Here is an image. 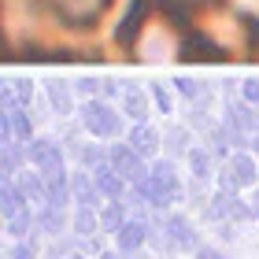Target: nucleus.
I'll use <instances>...</instances> for the list:
<instances>
[{
    "label": "nucleus",
    "instance_id": "obj_1",
    "mask_svg": "<svg viewBox=\"0 0 259 259\" xmlns=\"http://www.w3.org/2000/svg\"><path fill=\"white\" fill-rule=\"evenodd\" d=\"M56 8L67 22H93L108 8V0H56Z\"/></svg>",
    "mask_w": 259,
    "mask_h": 259
},
{
    "label": "nucleus",
    "instance_id": "obj_2",
    "mask_svg": "<svg viewBox=\"0 0 259 259\" xmlns=\"http://www.w3.org/2000/svg\"><path fill=\"white\" fill-rule=\"evenodd\" d=\"M148 15V0H134V8L126 11V19H122V26H119V41L126 45H134V37H137V30H141V19Z\"/></svg>",
    "mask_w": 259,
    "mask_h": 259
},
{
    "label": "nucleus",
    "instance_id": "obj_3",
    "mask_svg": "<svg viewBox=\"0 0 259 259\" xmlns=\"http://www.w3.org/2000/svg\"><path fill=\"white\" fill-rule=\"evenodd\" d=\"M85 122H89L93 134H115V126H119V119H115L108 108H93V111L85 115Z\"/></svg>",
    "mask_w": 259,
    "mask_h": 259
},
{
    "label": "nucleus",
    "instance_id": "obj_4",
    "mask_svg": "<svg viewBox=\"0 0 259 259\" xmlns=\"http://www.w3.org/2000/svg\"><path fill=\"white\" fill-rule=\"evenodd\" d=\"M185 60H222L215 45H200V41H189L185 45Z\"/></svg>",
    "mask_w": 259,
    "mask_h": 259
},
{
    "label": "nucleus",
    "instance_id": "obj_5",
    "mask_svg": "<svg viewBox=\"0 0 259 259\" xmlns=\"http://www.w3.org/2000/svg\"><path fill=\"white\" fill-rule=\"evenodd\" d=\"M141 244V226H122L119 230V248H137Z\"/></svg>",
    "mask_w": 259,
    "mask_h": 259
},
{
    "label": "nucleus",
    "instance_id": "obj_6",
    "mask_svg": "<svg viewBox=\"0 0 259 259\" xmlns=\"http://www.w3.org/2000/svg\"><path fill=\"white\" fill-rule=\"evenodd\" d=\"M170 237H174V244H182V248H189V244H193V233H189L185 222H170Z\"/></svg>",
    "mask_w": 259,
    "mask_h": 259
},
{
    "label": "nucleus",
    "instance_id": "obj_7",
    "mask_svg": "<svg viewBox=\"0 0 259 259\" xmlns=\"http://www.w3.org/2000/svg\"><path fill=\"white\" fill-rule=\"evenodd\" d=\"M152 145H156V134H152V130H137L134 134V148L137 152H152Z\"/></svg>",
    "mask_w": 259,
    "mask_h": 259
},
{
    "label": "nucleus",
    "instance_id": "obj_8",
    "mask_svg": "<svg viewBox=\"0 0 259 259\" xmlns=\"http://www.w3.org/2000/svg\"><path fill=\"white\" fill-rule=\"evenodd\" d=\"M4 215H8V219L19 215V196H15V189H11V185L4 189Z\"/></svg>",
    "mask_w": 259,
    "mask_h": 259
},
{
    "label": "nucleus",
    "instance_id": "obj_9",
    "mask_svg": "<svg viewBox=\"0 0 259 259\" xmlns=\"http://www.w3.org/2000/svg\"><path fill=\"white\" fill-rule=\"evenodd\" d=\"M233 178H237L241 185L252 182V163H248V159H237V163H233Z\"/></svg>",
    "mask_w": 259,
    "mask_h": 259
},
{
    "label": "nucleus",
    "instance_id": "obj_10",
    "mask_svg": "<svg viewBox=\"0 0 259 259\" xmlns=\"http://www.w3.org/2000/svg\"><path fill=\"white\" fill-rule=\"evenodd\" d=\"M115 163H119L126 174H134V156H130V152H115Z\"/></svg>",
    "mask_w": 259,
    "mask_h": 259
},
{
    "label": "nucleus",
    "instance_id": "obj_11",
    "mask_svg": "<svg viewBox=\"0 0 259 259\" xmlns=\"http://www.w3.org/2000/svg\"><path fill=\"white\" fill-rule=\"evenodd\" d=\"M252 33H255V41H259V22H252Z\"/></svg>",
    "mask_w": 259,
    "mask_h": 259
}]
</instances>
